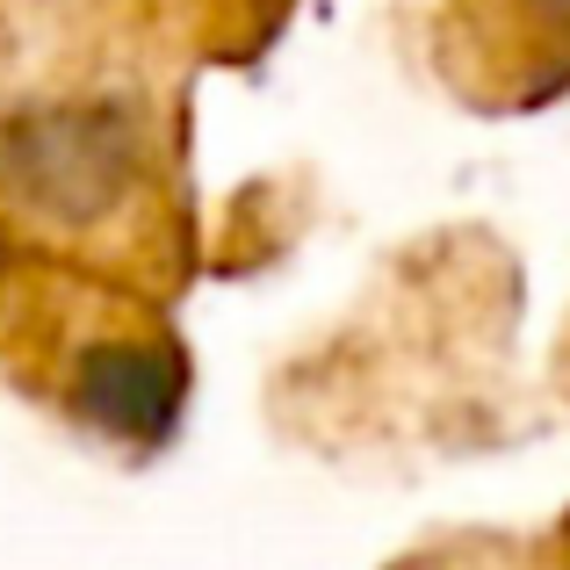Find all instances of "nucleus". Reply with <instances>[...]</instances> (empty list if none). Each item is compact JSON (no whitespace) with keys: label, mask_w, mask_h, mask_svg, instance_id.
Segmentation results:
<instances>
[{"label":"nucleus","mask_w":570,"mask_h":570,"mask_svg":"<svg viewBox=\"0 0 570 570\" xmlns=\"http://www.w3.org/2000/svg\"><path fill=\"white\" fill-rule=\"evenodd\" d=\"M138 159H145L138 124L116 101L37 109L22 124H8V138H0V167H8L14 195L66 224H87L124 203V188L138 181Z\"/></svg>","instance_id":"f257e3e1"},{"label":"nucleus","mask_w":570,"mask_h":570,"mask_svg":"<svg viewBox=\"0 0 570 570\" xmlns=\"http://www.w3.org/2000/svg\"><path fill=\"white\" fill-rule=\"evenodd\" d=\"M188 397V362L167 340H116V347H95L80 362V383H72V404L95 419L116 441H167L174 419H181Z\"/></svg>","instance_id":"f03ea898"}]
</instances>
